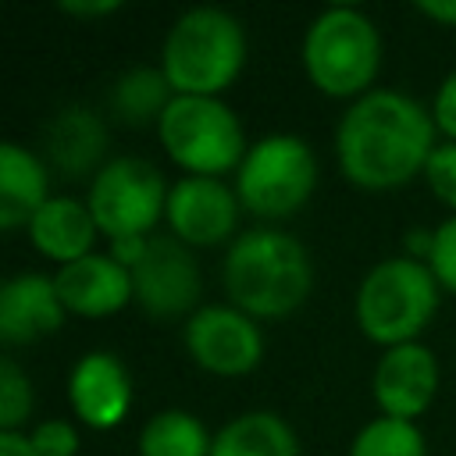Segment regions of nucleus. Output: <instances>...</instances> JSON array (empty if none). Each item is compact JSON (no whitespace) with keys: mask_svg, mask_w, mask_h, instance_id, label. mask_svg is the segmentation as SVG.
Instances as JSON below:
<instances>
[{"mask_svg":"<svg viewBox=\"0 0 456 456\" xmlns=\"http://www.w3.org/2000/svg\"><path fill=\"white\" fill-rule=\"evenodd\" d=\"M338 164L363 189H395L428 167L435 118L406 93L370 89L338 121Z\"/></svg>","mask_w":456,"mask_h":456,"instance_id":"nucleus-1","label":"nucleus"},{"mask_svg":"<svg viewBox=\"0 0 456 456\" xmlns=\"http://www.w3.org/2000/svg\"><path fill=\"white\" fill-rule=\"evenodd\" d=\"M314 285V267L299 239L278 228L242 232L224 256V289L253 321H278L303 306Z\"/></svg>","mask_w":456,"mask_h":456,"instance_id":"nucleus-2","label":"nucleus"},{"mask_svg":"<svg viewBox=\"0 0 456 456\" xmlns=\"http://www.w3.org/2000/svg\"><path fill=\"white\" fill-rule=\"evenodd\" d=\"M246 61L242 25L217 7L185 11L160 53V71L167 75L175 96H217L235 82Z\"/></svg>","mask_w":456,"mask_h":456,"instance_id":"nucleus-3","label":"nucleus"},{"mask_svg":"<svg viewBox=\"0 0 456 456\" xmlns=\"http://www.w3.org/2000/svg\"><path fill=\"white\" fill-rule=\"evenodd\" d=\"M438 306V278L413 256H388L370 267L356 292V321L370 342H413Z\"/></svg>","mask_w":456,"mask_h":456,"instance_id":"nucleus-4","label":"nucleus"},{"mask_svg":"<svg viewBox=\"0 0 456 456\" xmlns=\"http://www.w3.org/2000/svg\"><path fill=\"white\" fill-rule=\"evenodd\" d=\"M381 61V39L374 21L356 7H328L321 11L303 39V68L306 78L328 96H356L363 93Z\"/></svg>","mask_w":456,"mask_h":456,"instance_id":"nucleus-5","label":"nucleus"},{"mask_svg":"<svg viewBox=\"0 0 456 456\" xmlns=\"http://www.w3.org/2000/svg\"><path fill=\"white\" fill-rule=\"evenodd\" d=\"M157 132L167 157L200 178H217L246 160L242 125L217 96H175Z\"/></svg>","mask_w":456,"mask_h":456,"instance_id":"nucleus-6","label":"nucleus"},{"mask_svg":"<svg viewBox=\"0 0 456 456\" xmlns=\"http://www.w3.org/2000/svg\"><path fill=\"white\" fill-rule=\"evenodd\" d=\"M317 185V164L299 135H267L239 164L235 196L256 217L296 214Z\"/></svg>","mask_w":456,"mask_h":456,"instance_id":"nucleus-7","label":"nucleus"},{"mask_svg":"<svg viewBox=\"0 0 456 456\" xmlns=\"http://www.w3.org/2000/svg\"><path fill=\"white\" fill-rule=\"evenodd\" d=\"M167 185L150 160L118 157L103 164L89 189V214L96 228L118 239H146V232L167 214Z\"/></svg>","mask_w":456,"mask_h":456,"instance_id":"nucleus-8","label":"nucleus"},{"mask_svg":"<svg viewBox=\"0 0 456 456\" xmlns=\"http://www.w3.org/2000/svg\"><path fill=\"white\" fill-rule=\"evenodd\" d=\"M135 303L157 317L175 321L182 314H196L200 299V264L175 235H150L142 256L128 267Z\"/></svg>","mask_w":456,"mask_h":456,"instance_id":"nucleus-9","label":"nucleus"},{"mask_svg":"<svg viewBox=\"0 0 456 456\" xmlns=\"http://www.w3.org/2000/svg\"><path fill=\"white\" fill-rule=\"evenodd\" d=\"M185 349L203 370L239 378L256 367L264 338L256 321L239 306H203L185 324Z\"/></svg>","mask_w":456,"mask_h":456,"instance_id":"nucleus-10","label":"nucleus"},{"mask_svg":"<svg viewBox=\"0 0 456 456\" xmlns=\"http://www.w3.org/2000/svg\"><path fill=\"white\" fill-rule=\"evenodd\" d=\"M164 217L175 239L192 242V246H217L235 232L239 196L217 178L189 175L171 185Z\"/></svg>","mask_w":456,"mask_h":456,"instance_id":"nucleus-11","label":"nucleus"},{"mask_svg":"<svg viewBox=\"0 0 456 456\" xmlns=\"http://www.w3.org/2000/svg\"><path fill=\"white\" fill-rule=\"evenodd\" d=\"M435 385H438V363L431 349L420 342L392 346L378 360L374 399L385 417H395V420L420 417L435 399Z\"/></svg>","mask_w":456,"mask_h":456,"instance_id":"nucleus-12","label":"nucleus"},{"mask_svg":"<svg viewBox=\"0 0 456 456\" xmlns=\"http://www.w3.org/2000/svg\"><path fill=\"white\" fill-rule=\"evenodd\" d=\"M57 296L64 303V310L78 314V317H107L114 310H121L132 296V271L125 264H118L110 253H89L75 264H64L53 278Z\"/></svg>","mask_w":456,"mask_h":456,"instance_id":"nucleus-13","label":"nucleus"},{"mask_svg":"<svg viewBox=\"0 0 456 456\" xmlns=\"http://www.w3.org/2000/svg\"><path fill=\"white\" fill-rule=\"evenodd\" d=\"M64 321V303L53 278L25 271L0 289V338L7 346H28L57 331Z\"/></svg>","mask_w":456,"mask_h":456,"instance_id":"nucleus-14","label":"nucleus"},{"mask_svg":"<svg viewBox=\"0 0 456 456\" xmlns=\"http://www.w3.org/2000/svg\"><path fill=\"white\" fill-rule=\"evenodd\" d=\"M71 406L82 424L89 428H114L132 403V381L125 363L110 353H86L68 381Z\"/></svg>","mask_w":456,"mask_h":456,"instance_id":"nucleus-15","label":"nucleus"},{"mask_svg":"<svg viewBox=\"0 0 456 456\" xmlns=\"http://www.w3.org/2000/svg\"><path fill=\"white\" fill-rule=\"evenodd\" d=\"M43 146H46V160L57 167V175L82 178L100 164V157L107 150V128L93 110L68 107L46 125Z\"/></svg>","mask_w":456,"mask_h":456,"instance_id":"nucleus-16","label":"nucleus"},{"mask_svg":"<svg viewBox=\"0 0 456 456\" xmlns=\"http://www.w3.org/2000/svg\"><path fill=\"white\" fill-rule=\"evenodd\" d=\"M96 232L100 228L89 214V203L64 200V196L46 200L36 210V217L28 221V235H32L36 249L61 264H75V260L89 256Z\"/></svg>","mask_w":456,"mask_h":456,"instance_id":"nucleus-17","label":"nucleus"},{"mask_svg":"<svg viewBox=\"0 0 456 456\" xmlns=\"http://www.w3.org/2000/svg\"><path fill=\"white\" fill-rule=\"evenodd\" d=\"M46 164L21 150L18 142L0 146V228L14 232L18 224H28L36 210L50 200L46 196Z\"/></svg>","mask_w":456,"mask_h":456,"instance_id":"nucleus-18","label":"nucleus"},{"mask_svg":"<svg viewBox=\"0 0 456 456\" xmlns=\"http://www.w3.org/2000/svg\"><path fill=\"white\" fill-rule=\"evenodd\" d=\"M210 456H299V442L281 417L242 413L214 435Z\"/></svg>","mask_w":456,"mask_h":456,"instance_id":"nucleus-19","label":"nucleus"},{"mask_svg":"<svg viewBox=\"0 0 456 456\" xmlns=\"http://www.w3.org/2000/svg\"><path fill=\"white\" fill-rule=\"evenodd\" d=\"M171 82L164 71L157 68H132L128 75L118 78L114 93H110V103L118 110L121 121L128 125H146V121H160V114L167 110V103L175 100L171 96Z\"/></svg>","mask_w":456,"mask_h":456,"instance_id":"nucleus-20","label":"nucleus"},{"mask_svg":"<svg viewBox=\"0 0 456 456\" xmlns=\"http://www.w3.org/2000/svg\"><path fill=\"white\" fill-rule=\"evenodd\" d=\"M207 428L182 410H164L146 420L139 435V456H210Z\"/></svg>","mask_w":456,"mask_h":456,"instance_id":"nucleus-21","label":"nucleus"},{"mask_svg":"<svg viewBox=\"0 0 456 456\" xmlns=\"http://www.w3.org/2000/svg\"><path fill=\"white\" fill-rule=\"evenodd\" d=\"M349 456H428V445L424 435L413 428V420L378 417L360 428Z\"/></svg>","mask_w":456,"mask_h":456,"instance_id":"nucleus-22","label":"nucleus"},{"mask_svg":"<svg viewBox=\"0 0 456 456\" xmlns=\"http://www.w3.org/2000/svg\"><path fill=\"white\" fill-rule=\"evenodd\" d=\"M32 410V385L21 374V367L4 356L0 360V424L4 431H14Z\"/></svg>","mask_w":456,"mask_h":456,"instance_id":"nucleus-23","label":"nucleus"},{"mask_svg":"<svg viewBox=\"0 0 456 456\" xmlns=\"http://www.w3.org/2000/svg\"><path fill=\"white\" fill-rule=\"evenodd\" d=\"M424 175H428L431 192H435L445 207L456 210V142H438L435 153L428 157Z\"/></svg>","mask_w":456,"mask_h":456,"instance_id":"nucleus-24","label":"nucleus"},{"mask_svg":"<svg viewBox=\"0 0 456 456\" xmlns=\"http://www.w3.org/2000/svg\"><path fill=\"white\" fill-rule=\"evenodd\" d=\"M428 264H431V274L438 278V285L456 292V214L435 228V242H431Z\"/></svg>","mask_w":456,"mask_h":456,"instance_id":"nucleus-25","label":"nucleus"},{"mask_svg":"<svg viewBox=\"0 0 456 456\" xmlns=\"http://www.w3.org/2000/svg\"><path fill=\"white\" fill-rule=\"evenodd\" d=\"M28 438H32L36 456H75L78 452V435L68 420H46Z\"/></svg>","mask_w":456,"mask_h":456,"instance_id":"nucleus-26","label":"nucleus"},{"mask_svg":"<svg viewBox=\"0 0 456 456\" xmlns=\"http://www.w3.org/2000/svg\"><path fill=\"white\" fill-rule=\"evenodd\" d=\"M435 125L456 142V71L438 86V96H435Z\"/></svg>","mask_w":456,"mask_h":456,"instance_id":"nucleus-27","label":"nucleus"},{"mask_svg":"<svg viewBox=\"0 0 456 456\" xmlns=\"http://www.w3.org/2000/svg\"><path fill=\"white\" fill-rule=\"evenodd\" d=\"M417 11L428 14V18H435V21L456 25V0H420Z\"/></svg>","mask_w":456,"mask_h":456,"instance_id":"nucleus-28","label":"nucleus"},{"mask_svg":"<svg viewBox=\"0 0 456 456\" xmlns=\"http://www.w3.org/2000/svg\"><path fill=\"white\" fill-rule=\"evenodd\" d=\"M0 456H36L32 438H25L18 431H0Z\"/></svg>","mask_w":456,"mask_h":456,"instance_id":"nucleus-29","label":"nucleus"},{"mask_svg":"<svg viewBox=\"0 0 456 456\" xmlns=\"http://www.w3.org/2000/svg\"><path fill=\"white\" fill-rule=\"evenodd\" d=\"M61 11L68 14H78V18H96V14H110L118 11V0H100V4H78V0H64Z\"/></svg>","mask_w":456,"mask_h":456,"instance_id":"nucleus-30","label":"nucleus"}]
</instances>
